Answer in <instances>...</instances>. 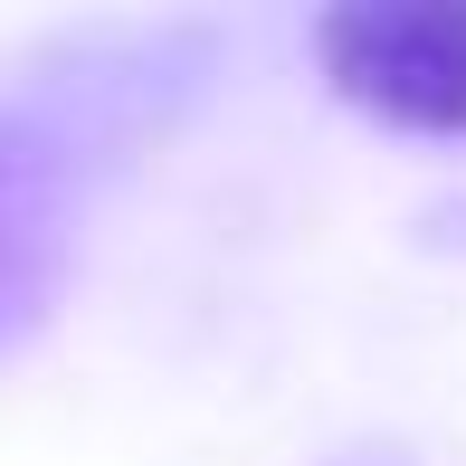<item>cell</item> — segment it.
I'll use <instances>...</instances> for the list:
<instances>
[{"label": "cell", "instance_id": "cell-2", "mask_svg": "<svg viewBox=\"0 0 466 466\" xmlns=\"http://www.w3.org/2000/svg\"><path fill=\"white\" fill-rule=\"evenodd\" d=\"M57 153L19 124H0V333H19L38 314V295L57 277Z\"/></svg>", "mask_w": 466, "mask_h": 466}, {"label": "cell", "instance_id": "cell-1", "mask_svg": "<svg viewBox=\"0 0 466 466\" xmlns=\"http://www.w3.org/2000/svg\"><path fill=\"white\" fill-rule=\"evenodd\" d=\"M333 96L410 134H466V0H343L314 19Z\"/></svg>", "mask_w": 466, "mask_h": 466}]
</instances>
